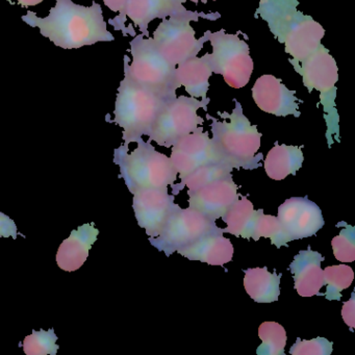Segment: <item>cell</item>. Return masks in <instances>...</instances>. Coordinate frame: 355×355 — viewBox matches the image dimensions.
<instances>
[{
  "instance_id": "1",
  "label": "cell",
  "mask_w": 355,
  "mask_h": 355,
  "mask_svg": "<svg viewBox=\"0 0 355 355\" xmlns=\"http://www.w3.org/2000/svg\"><path fill=\"white\" fill-rule=\"evenodd\" d=\"M22 20L31 28H38L43 37L63 49H78L115 41L113 34L107 31L103 8L96 1L90 7H85L72 0H57L47 17L41 18L28 11Z\"/></svg>"
},
{
  "instance_id": "2",
  "label": "cell",
  "mask_w": 355,
  "mask_h": 355,
  "mask_svg": "<svg viewBox=\"0 0 355 355\" xmlns=\"http://www.w3.org/2000/svg\"><path fill=\"white\" fill-rule=\"evenodd\" d=\"M298 0H259L254 17L267 22L271 34L292 59L301 62L322 44L325 30L299 11Z\"/></svg>"
},
{
  "instance_id": "3",
  "label": "cell",
  "mask_w": 355,
  "mask_h": 355,
  "mask_svg": "<svg viewBox=\"0 0 355 355\" xmlns=\"http://www.w3.org/2000/svg\"><path fill=\"white\" fill-rule=\"evenodd\" d=\"M234 109L232 114L218 112L222 121L207 114L211 120L214 144L225 163L232 168L254 170L261 167L263 155L259 153L261 134L257 125H252L243 113L242 105L234 99Z\"/></svg>"
},
{
  "instance_id": "4",
  "label": "cell",
  "mask_w": 355,
  "mask_h": 355,
  "mask_svg": "<svg viewBox=\"0 0 355 355\" xmlns=\"http://www.w3.org/2000/svg\"><path fill=\"white\" fill-rule=\"evenodd\" d=\"M132 153L125 145L115 149L114 163L120 167L119 178H123L132 194L147 189H164L178 180V172L170 157L155 150L151 141L139 139Z\"/></svg>"
},
{
  "instance_id": "5",
  "label": "cell",
  "mask_w": 355,
  "mask_h": 355,
  "mask_svg": "<svg viewBox=\"0 0 355 355\" xmlns=\"http://www.w3.org/2000/svg\"><path fill=\"white\" fill-rule=\"evenodd\" d=\"M167 101L135 82L124 67V78L120 83L116 97L115 118L110 120L123 130V145L128 146L143 136H148L159 111Z\"/></svg>"
},
{
  "instance_id": "6",
  "label": "cell",
  "mask_w": 355,
  "mask_h": 355,
  "mask_svg": "<svg viewBox=\"0 0 355 355\" xmlns=\"http://www.w3.org/2000/svg\"><path fill=\"white\" fill-rule=\"evenodd\" d=\"M295 71L302 78L303 86L309 90L320 93V103L323 107L326 122V139L328 146L334 144V139L340 142V118L336 111V83L338 80L336 60L324 45L320 44L313 53L303 61L288 60Z\"/></svg>"
},
{
  "instance_id": "7",
  "label": "cell",
  "mask_w": 355,
  "mask_h": 355,
  "mask_svg": "<svg viewBox=\"0 0 355 355\" xmlns=\"http://www.w3.org/2000/svg\"><path fill=\"white\" fill-rule=\"evenodd\" d=\"M144 35H136L130 41V57L124 55V67L135 82L138 83L151 92L165 98H175L176 88L174 86L175 65L170 63L155 46L153 38H144Z\"/></svg>"
},
{
  "instance_id": "8",
  "label": "cell",
  "mask_w": 355,
  "mask_h": 355,
  "mask_svg": "<svg viewBox=\"0 0 355 355\" xmlns=\"http://www.w3.org/2000/svg\"><path fill=\"white\" fill-rule=\"evenodd\" d=\"M211 98H194L189 96H176L170 99L162 107L149 132V141H155L159 146L170 148L187 135L195 132L202 125L203 118L198 115V110H207Z\"/></svg>"
},
{
  "instance_id": "9",
  "label": "cell",
  "mask_w": 355,
  "mask_h": 355,
  "mask_svg": "<svg viewBox=\"0 0 355 355\" xmlns=\"http://www.w3.org/2000/svg\"><path fill=\"white\" fill-rule=\"evenodd\" d=\"M209 42L213 49L214 74L223 76L230 88H244L253 72L249 45L238 35L227 34L224 30L209 33Z\"/></svg>"
},
{
  "instance_id": "10",
  "label": "cell",
  "mask_w": 355,
  "mask_h": 355,
  "mask_svg": "<svg viewBox=\"0 0 355 355\" xmlns=\"http://www.w3.org/2000/svg\"><path fill=\"white\" fill-rule=\"evenodd\" d=\"M191 22L192 20L189 18H165L153 33L155 46L173 65H180L187 60L197 57L205 43L209 42L211 31L197 39Z\"/></svg>"
},
{
  "instance_id": "11",
  "label": "cell",
  "mask_w": 355,
  "mask_h": 355,
  "mask_svg": "<svg viewBox=\"0 0 355 355\" xmlns=\"http://www.w3.org/2000/svg\"><path fill=\"white\" fill-rule=\"evenodd\" d=\"M184 17L192 21L199 19L218 20L221 15L219 13H198L189 11L182 3L178 0H128L121 20L115 31H122L123 36H136V31L132 26L126 28V19H130L135 26H138L141 34L148 36V26L155 19L165 18Z\"/></svg>"
},
{
  "instance_id": "12",
  "label": "cell",
  "mask_w": 355,
  "mask_h": 355,
  "mask_svg": "<svg viewBox=\"0 0 355 355\" xmlns=\"http://www.w3.org/2000/svg\"><path fill=\"white\" fill-rule=\"evenodd\" d=\"M219 230L216 222L207 219L196 209L180 207L170 216L161 234L149 239V242L157 250L163 251L166 257H170L205 234Z\"/></svg>"
},
{
  "instance_id": "13",
  "label": "cell",
  "mask_w": 355,
  "mask_h": 355,
  "mask_svg": "<svg viewBox=\"0 0 355 355\" xmlns=\"http://www.w3.org/2000/svg\"><path fill=\"white\" fill-rule=\"evenodd\" d=\"M170 159L180 180L203 166L227 164L222 159L209 132H203L201 126L172 146Z\"/></svg>"
},
{
  "instance_id": "14",
  "label": "cell",
  "mask_w": 355,
  "mask_h": 355,
  "mask_svg": "<svg viewBox=\"0 0 355 355\" xmlns=\"http://www.w3.org/2000/svg\"><path fill=\"white\" fill-rule=\"evenodd\" d=\"M180 205L174 203V195L168 189H147L134 194L132 209L139 226L146 230L149 238L161 234L170 216Z\"/></svg>"
},
{
  "instance_id": "15",
  "label": "cell",
  "mask_w": 355,
  "mask_h": 355,
  "mask_svg": "<svg viewBox=\"0 0 355 355\" xmlns=\"http://www.w3.org/2000/svg\"><path fill=\"white\" fill-rule=\"evenodd\" d=\"M277 219L290 242L313 236L325 224L321 209L307 197L284 201L278 207Z\"/></svg>"
},
{
  "instance_id": "16",
  "label": "cell",
  "mask_w": 355,
  "mask_h": 355,
  "mask_svg": "<svg viewBox=\"0 0 355 355\" xmlns=\"http://www.w3.org/2000/svg\"><path fill=\"white\" fill-rule=\"evenodd\" d=\"M189 207L216 222L223 217L232 203L239 198L238 187L232 174L209 182L196 190L188 191Z\"/></svg>"
},
{
  "instance_id": "17",
  "label": "cell",
  "mask_w": 355,
  "mask_h": 355,
  "mask_svg": "<svg viewBox=\"0 0 355 355\" xmlns=\"http://www.w3.org/2000/svg\"><path fill=\"white\" fill-rule=\"evenodd\" d=\"M252 98L259 110L277 117L294 116L300 117L296 91L286 88L282 80L271 74H265L257 78L252 87Z\"/></svg>"
},
{
  "instance_id": "18",
  "label": "cell",
  "mask_w": 355,
  "mask_h": 355,
  "mask_svg": "<svg viewBox=\"0 0 355 355\" xmlns=\"http://www.w3.org/2000/svg\"><path fill=\"white\" fill-rule=\"evenodd\" d=\"M325 257L317 251L311 250V246L306 250L299 251L290 265V271L295 282V290L301 297L324 296L320 290L325 286L324 282L322 261Z\"/></svg>"
},
{
  "instance_id": "19",
  "label": "cell",
  "mask_w": 355,
  "mask_h": 355,
  "mask_svg": "<svg viewBox=\"0 0 355 355\" xmlns=\"http://www.w3.org/2000/svg\"><path fill=\"white\" fill-rule=\"evenodd\" d=\"M234 245L223 236L222 228L205 234L198 240L178 249L176 252L191 261H199L211 266H223L232 261Z\"/></svg>"
},
{
  "instance_id": "20",
  "label": "cell",
  "mask_w": 355,
  "mask_h": 355,
  "mask_svg": "<svg viewBox=\"0 0 355 355\" xmlns=\"http://www.w3.org/2000/svg\"><path fill=\"white\" fill-rule=\"evenodd\" d=\"M99 230L94 223H87L72 230L69 238L60 245L57 253L58 266L66 272L80 269L89 257V251L97 241Z\"/></svg>"
},
{
  "instance_id": "21",
  "label": "cell",
  "mask_w": 355,
  "mask_h": 355,
  "mask_svg": "<svg viewBox=\"0 0 355 355\" xmlns=\"http://www.w3.org/2000/svg\"><path fill=\"white\" fill-rule=\"evenodd\" d=\"M211 53L201 58H192L176 66L174 71V86L176 90L184 87L190 97L205 99L209 89V78L213 76Z\"/></svg>"
},
{
  "instance_id": "22",
  "label": "cell",
  "mask_w": 355,
  "mask_h": 355,
  "mask_svg": "<svg viewBox=\"0 0 355 355\" xmlns=\"http://www.w3.org/2000/svg\"><path fill=\"white\" fill-rule=\"evenodd\" d=\"M304 161L302 150L299 146L278 144L268 153L263 162L266 173L272 180H284L288 175H296Z\"/></svg>"
},
{
  "instance_id": "23",
  "label": "cell",
  "mask_w": 355,
  "mask_h": 355,
  "mask_svg": "<svg viewBox=\"0 0 355 355\" xmlns=\"http://www.w3.org/2000/svg\"><path fill=\"white\" fill-rule=\"evenodd\" d=\"M282 276V273L268 271L267 267L250 268L245 271V290L255 302H275L280 295Z\"/></svg>"
},
{
  "instance_id": "24",
  "label": "cell",
  "mask_w": 355,
  "mask_h": 355,
  "mask_svg": "<svg viewBox=\"0 0 355 355\" xmlns=\"http://www.w3.org/2000/svg\"><path fill=\"white\" fill-rule=\"evenodd\" d=\"M259 211H255L252 202L242 196L236 199L232 207L226 211L222 220L227 224V227L222 228L223 234H234L243 239L250 240L257 222Z\"/></svg>"
},
{
  "instance_id": "25",
  "label": "cell",
  "mask_w": 355,
  "mask_h": 355,
  "mask_svg": "<svg viewBox=\"0 0 355 355\" xmlns=\"http://www.w3.org/2000/svg\"><path fill=\"white\" fill-rule=\"evenodd\" d=\"M232 166L224 163L203 166L180 180V184H172V194L175 196L186 187H188L189 191L196 190L214 180L226 178L232 174Z\"/></svg>"
},
{
  "instance_id": "26",
  "label": "cell",
  "mask_w": 355,
  "mask_h": 355,
  "mask_svg": "<svg viewBox=\"0 0 355 355\" xmlns=\"http://www.w3.org/2000/svg\"><path fill=\"white\" fill-rule=\"evenodd\" d=\"M259 336L261 340L257 355H284L286 332L277 322H263L259 325Z\"/></svg>"
},
{
  "instance_id": "27",
  "label": "cell",
  "mask_w": 355,
  "mask_h": 355,
  "mask_svg": "<svg viewBox=\"0 0 355 355\" xmlns=\"http://www.w3.org/2000/svg\"><path fill=\"white\" fill-rule=\"evenodd\" d=\"M324 282L326 293L324 296L327 300L340 301L342 298V292L345 288H348L354 279V272L352 268L347 265L331 266L323 270Z\"/></svg>"
},
{
  "instance_id": "28",
  "label": "cell",
  "mask_w": 355,
  "mask_h": 355,
  "mask_svg": "<svg viewBox=\"0 0 355 355\" xmlns=\"http://www.w3.org/2000/svg\"><path fill=\"white\" fill-rule=\"evenodd\" d=\"M261 238L270 239L271 243L277 248L286 246L288 241L286 232L282 230L277 217L265 215L263 209H259L254 230H253L252 240L259 241Z\"/></svg>"
},
{
  "instance_id": "29",
  "label": "cell",
  "mask_w": 355,
  "mask_h": 355,
  "mask_svg": "<svg viewBox=\"0 0 355 355\" xmlns=\"http://www.w3.org/2000/svg\"><path fill=\"white\" fill-rule=\"evenodd\" d=\"M58 336L55 329L33 330L31 336H26L20 346L24 348L26 355H55L59 350L57 345Z\"/></svg>"
},
{
  "instance_id": "30",
  "label": "cell",
  "mask_w": 355,
  "mask_h": 355,
  "mask_svg": "<svg viewBox=\"0 0 355 355\" xmlns=\"http://www.w3.org/2000/svg\"><path fill=\"white\" fill-rule=\"evenodd\" d=\"M340 234L331 241L334 257L342 263H352L355 261V228L343 222Z\"/></svg>"
},
{
  "instance_id": "31",
  "label": "cell",
  "mask_w": 355,
  "mask_h": 355,
  "mask_svg": "<svg viewBox=\"0 0 355 355\" xmlns=\"http://www.w3.org/2000/svg\"><path fill=\"white\" fill-rule=\"evenodd\" d=\"M332 345L325 338H315L309 340L298 338L291 347L290 353L292 355H329L332 353Z\"/></svg>"
},
{
  "instance_id": "32",
  "label": "cell",
  "mask_w": 355,
  "mask_h": 355,
  "mask_svg": "<svg viewBox=\"0 0 355 355\" xmlns=\"http://www.w3.org/2000/svg\"><path fill=\"white\" fill-rule=\"evenodd\" d=\"M18 234L24 236V234L18 232L17 226H16L14 220H12L9 216L0 211V239L1 238H10L12 236L13 240L17 239Z\"/></svg>"
},
{
  "instance_id": "33",
  "label": "cell",
  "mask_w": 355,
  "mask_h": 355,
  "mask_svg": "<svg viewBox=\"0 0 355 355\" xmlns=\"http://www.w3.org/2000/svg\"><path fill=\"white\" fill-rule=\"evenodd\" d=\"M103 3H105V5L107 6L112 12L119 13V15H118L115 19L110 20V24H112L114 30H116L118 24H119L120 20H121L122 15H123L124 9H125L128 0H103Z\"/></svg>"
},
{
  "instance_id": "34",
  "label": "cell",
  "mask_w": 355,
  "mask_h": 355,
  "mask_svg": "<svg viewBox=\"0 0 355 355\" xmlns=\"http://www.w3.org/2000/svg\"><path fill=\"white\" fill-rule=\"evenodd\" d=\"M355 296L354 292L351 294V299L348 302H345L342 309V317L345 323L352 329L355 326Z\"/></svg>"
},
{
  "instance_id": "35",
  "label": "cell",
  "mask_w": 355,
  "mask_h": 355,
  "mask_svg": "<svg viewBox=\"0 0 355 355\" xmlns=\"http://www.w3.org/2000/svg\"><path fill=\"white\" fill-rule=\"evenodd\" d=\"M11 5H14L12 0H7ZM44 0H17L18 5L21 6L24 8L35 7V6L40 5Z\"/></svg>"
},
{
  "instance_id": "36",
  "label": "cell",
  "mask_w": 355,
  "mask_h": 355,
  "mask_svg": "<svg viewBox=\"0 0 355 355\" xmlns=\"http://www.w3.org/2000/svg\"><path fill=\"white\" fill-rule=\"evenodd\" d=\"M178 1H180V3L184 5V3H188V1H192V3H198L199 1H201V0H178Z\"/></svg>"
},
{
  "instance_id": "37",
  "label": "cell",
  "mask_w": 355,
  "mask_h": 355,
  "mask_svg": "<svg viewBox=\"0 0 355 355\" xmlns=\"http://www.w3.org/2000/svg\"><path fill=\"white\" fill-rule=\"evenodd\" d=\"M213 1H217V0H213Z\"/></svg>"
}]
</instances>
